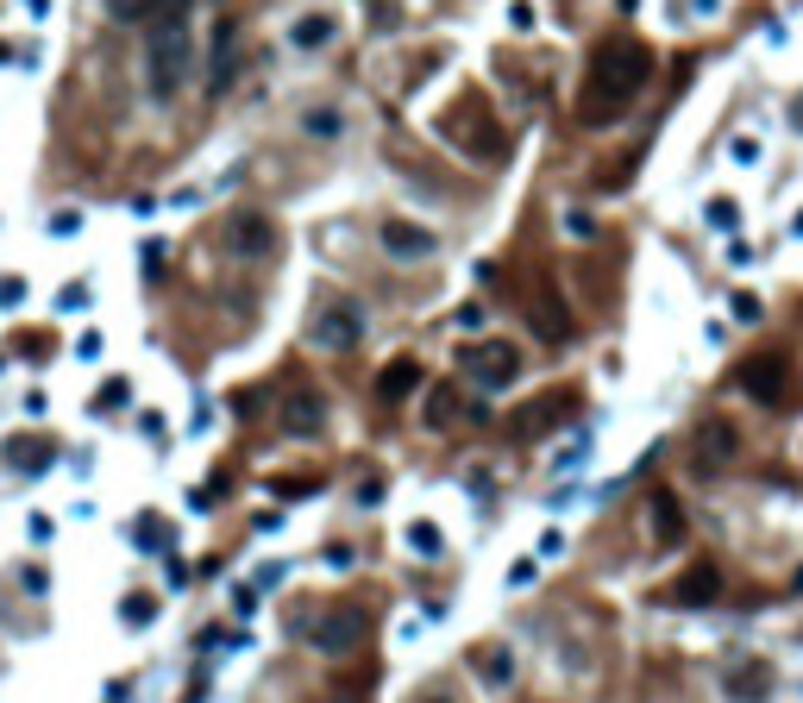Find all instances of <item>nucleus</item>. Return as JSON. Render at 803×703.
<instances>
[{"label": "nucleus", "instance_id": "obj_3", "mask_svg": "<svg viewBox=\"0 0 803 703\" xmlns=\"http://www.w3.org/2000/svg\"><path fill=\"white\" fill-rule=\"evenodd\" d=\"M741 390H747L759 408H784L791 390H798L791 358H784V352H759V358H747V365H741Z\"/></svg>", "mask_w": 803, "mask_h": 703}, {"label": "nucleus", "instance_id": "obj_18", "mask_svg": "<svg viewBox=\"0 0 803 703\" xmlns=\"http://www.w3.org/2000/svg\"><path fill=\"white\" fill-rule=\"evenodd\" d=\"M458 421V396H452V390H433V396H427V427H452Z\"/></svg>", "mask_w": 803, "mask_h": 703}, {"label": "nucleus", "instance_id": "obj_16", "mask_svg": "<svg viewBox=\"0 0 803 703\" xmlns=\"http://www.w3.org/2000/svg\"><path fill=\"white\" fill-rule=\"evenodd\" d=\"M565 402H572V396H534V402L522 408V421L508 427V433H515V440H534V433H547V427L559 421V408H565Z\"/></svg>", "mask_w": 803, "mask_h": 703}, {"label": "nucleus", "instance_id": "obj_26", "mask_svg": "<svg viewBox=\"0 0 803 703\" xmlns=\"http://www.w3.org/2000/svg\"><path fill=\"white\" fill-rule=\"evenodd\" d=\"M709 221H716V226H734V201H709Z\"/></svg>", "mask_w": 803, "mask_h": 703}, {"label": "nucleus", "instance_id": "obj_17", "mask_svg": "<svg viewBox=\"0 0 803 703\" xmlns=\"http://www.w3.org/2000/svg\"><path fill=\"white\" fill-rule=\"evenodd\" d=\"M326 38H333V13H301V20L289 25V45L296 50H321Z\"/></svg>", "mask_w": 803, "mask_h": 703}, {"label": "nucleus", "instance_id": "obj_20", "mask_svg": "<svg viewBox=\"0 0 803 703\" xmlns=\"http://www.w3.org/2000/svg\"><path fill=\"white\" fill-rule=\"evenodd\" d=\"M308 132H314V139H339V114H333V107H314V114H308Z\"/></svg>", "mask_w": 803, "mask_h": 703}, {"label": "nucleus", "instance_id": "obj_12", "mask_svg": "<svg viewBox=\"0 0 803 703\" xmlns=\"http://www.w3.org/2000/svg\"><path fill=\"white\" fill-rule=\"evenodd\" d=\"M283 427H289L296 440H314V433H321V396H314V390H296V396L283 402Z\"/></svg>", "mask_w": 803, "mask_h": 703}, {"label": "nucleus", "instance_id": "obj_8", "mask_svg": "<svg viewBox=\"0 0 803 703\" xmlns=\"http://www.w3.org/2000/svg\"><path fill=\"white\" fill-rule=\"evenodd\" d=\"M527 321H534V333H540L547 346H565V339H572V314H565V301L552 296L547 283L527 289Z\"/></svg>", "mask_w": 803, "mask_h": 703}, {"label": "nucleus", "instance_id": "obj_9", "mask_svg": "<svg viewBox=\"0 0 803 703\" xmlns=\"http://www.w3.org/2000/svg\"><path fill=\"white\" fill-rule=\"evenodd\" d=\"M458 365H471L483 383H508V377L522 371V352L508 346V339H483V346H465V352H458Z\"/></svg>", "mask_w": 803, "mask_h": 703}, {"label": "nucleus", "instance_id": "obj_15", "mask_svg": "<svg viewBox=\"0 0 803 703\" xmlns=\"http://www.w3.org/2000/svg\"><path fill=\"white\" fill-rule=\"evenodd\" d=\"M716 591H722V572H716V565L703 559V565H691V572H684V577L672 584V603H709Z\"/></svg>", "mask_w": 803, "mask_h": 703}, {"label": "nucleus", "instance_id": "obj_2", "mask_svg": "<svg viewBox=\"0 0 803 703\" xmlns=\"http://www.w3.org/2000/svg\"><path fill=\"white\" fill-rule=\"evenodd\" d=\"M195 75V32H189V13L182 0H164L151 7V32H145V88L151 100H176Z\"/></svg>", "mask_w": 803, "mask_h": 703}, {"label": "nucleus", "instance_id": "obj_7", "mask_svg": "<svg viewBox=\"0 0 803 703\" xmlns=\"http://www.w3.org/2000/svg\"><path fill=\"white\" fill-rule=\"evenodd\" d=\"M226 251H232V258H271L276 251L271 214H232V221H226Z\"/></svg>", "mask_w": 803, "mask_h": 703}, {"label": "nucleus", "instance_id": "obj_25", "mask_svg": "<svg viewBox=\"0 0 803 703\" xmlns=\"http://www.w3.org/2000/svg\"><path fill=\"white\" fill-rule=\"evenodd\" d=\"M458 326H465V333H477V326H483V308H477V301H465V308H458Z\"/></svg>", "mask_w": 803, "mask_h": 703}, {"label": "nucleus", "instance_id": "obj_29", "mask_svg": "<svg viewBox=\"0 0 803 703\" xmlns=\"http://www.w3.org/2000/svg\"><path fill=\"white\" fill-rule=\"evenodd\" d=\"M0 63H7V45H0Z\"/></svg>", "mask_w": 803, "mask_h": 703}, {"label": "nucleus", "instance_id": "obj_13", "mask_svg": "<svg viewBox=\"0 0 803 703\" xmlns=\"http://www.w3.org/2000/svg\"><path fill=\"white\" fill-rule=\"evenodd\" d=\"M647 515H652V540H659V547H678V540H684V515H678L672 490H652Z\"/></svg>", "mask_w": 803, "mask_h": 703}, {"label": "nucleus", "instance_id": "obj_5", "mask_svg": "<svg viewBox=\"0 0 803 703\" xmlns=\"http://www.w3.org/2000/svg\"><path fill=\"white\" fill-rule=\"evenodd\" d=\"M358 333H364V314H358V308H346V301L321 308V314H314V326H308V339H314V346H326V352L358 346Z\"/></svg>", "mask_w": 803, "mask_h": 703}, {"label": "nucleus", "instance_id": "obj_4", "mask_svg": "<svg viewBox=\"0 0 803 703\" xmlns=\"http://www.w3.org/2000/svg\"><path fill=\"white\" fill-rule=\"evenodd\" d=\"M691 458H697V472H728L734 458H741V433H734V421L728 415H703L697 433H691Z\"/></svg>", "mask_w": 803, "mask_h": 703}, {"label": "nucleus", "instance_id": "obj_11", "mask_svg": "<svg viewBox=\"0 0 803 703\" xmlns=\"http://www.w3.org/2000/svg\"><path fill=\"white\" fill-rule=\"evenodd\" d=\"M415 390H421V365H415V358H389L383 377H376V402H389V408H396V402L415 396Z\"/></svg>", "mask_w": 803, "mask_h": 703}, {"label": "nucleus", "instance_id": "obj_14", "mask_svg": "<svg viewBox=\"0 0 803 703\" xmlns=\"http://www.w3.org/2000/svg\"><path fill=\"white\" fill-rule=\"evenodd\" d=\"M232 45H239V20H220V32H214V70H207V88L214 95H226V82H232Z\"/></svg>", "mask_w": 803, "mask_h": 703}, {"label": "nucleus", "instance_id": "obj_1", "mask_svg": "<svg viewBox=\"0 0 803 703\" xmlns=\"http://www.w3.org/2000/svg\"><path fill=\"white\" fill-rule=\"evenodd\" d=\"M652 82V50L640 38H609L590 57V82H584V100H577V120L584 126H609L622 120L627 107L640 100V88Z\"/></svg>", "mask_w": 803, "mask_h": 703}, {"label": "nucleus", "instance_id": "obj_28", "mask_svg": "<svg viewBox=\"0 0 803 703\" xmlns=\"http://www.w3.org/2000/svg\"><path fill=\"white\" fill-rule=\"evenodd\" d=\"M326 703H351V698H326Z\"/></svg>", "mask_w": 803, "mask_h": 703}, {"label": "nucleus", "instance_id": "obj_10", "mask_svg": "<svg viewBox=\"0 0 803 703\" xmlns=\"http://www.w3.org/2000/svg\"><path fill=\"white\" fill-rule=\"evenodd\" d=\"M433 233L427 226H408V221H383V251L389 258H433Z\"/></svg>", "mask_w": 803, "mask_h": 703}, {"label": "nucleus", "instance_id": "obj_22", "mask_svg": "<svg viewBox=\"0 0 803 703\" xmlns=\"http://www.w3.org/2000/svg\"><path fill=\"white\" fill-rule=\"evenodd\" d=\"M25 301V283L20 276H0V308H20Z\"/></svg>", "mask_w": 803, "mask_h": 703}, {"label": "nucleus", "instance_id": "obj_19", "mask_svg": "<svg viewBox=\"0 0 803 703\" xmlns=\"http://www.w3.org/2000/svg\"><path fill=\"white\" fill-rule=\"evenodd\" d=\"M120 616H125V628H145V622H151V616H157V603H151V597H145V591H132V597H125V603H120Z\"/></svg>", "mask_w": 803, "mask_h": 703}, {"label": "nucleus", "instance_id": "obj_24", "mask_svg": "<svg viewBox=\"0 0 803 703\" xmlns=\"http://www.w3.org/2000/svg\"><path fill=\"white\" fill-rule=\"evenodd\" d=\"M75 226H82V214H70V207H63V214H57V221H50V233H57V239H70Z\"/></svg>", "mask_w": 803, "mask_h": 703}, {"label": "nucleus", "instance_id": "obj_23", "mask_svg": "<svg viewBox=\"0 0 803 703\" xmlns=\"http://www.w3.org/2000/svg\"><path fill=\"white\" fill-rule=\"evenodd\" d=\"M120 402H125V383H120V377H113V383H107V390H100V396H95V408H120Z\"/></svg>", "mask_w": 803, "mask_h": 703}, {"label": "nucleus", "instance_id": "obj_27", "mask_svg": "<svg viewBox=\"0 0 803 703\" xmlns=\"http://www.w3.org/2000/svg\"><path fill=\"white\" fill-rule=\"evenodd\" d=\"M421 703H452V691H427V698Z\"/></svg>", "mask_w": 803, "mask_h": 703}, {"label": "nucleus", "instance_id": "obj_6", "mask_svg": "<svg viewBox=\"0 0 803 703\" xmlns=\"http://www.w3.org/2000/svg\"><path fill=\"white\" fill-rule=\"evenodd\" d=\"M308 641L321 653H351L358 641H364V609H326L321 622L308 628Z\"/></svg>", "mask_w": 803, "mask_h": 703}, {"label": "nucleus", "instance_id": "obj_21", "mask_svg": "<svg viewBox=\"0 0 803 703\" xmlns=\"http://www.w3.org/2000/svg\"><path fill=\"white\" fill-rule=\"evenodd\" d=\"M483 678H490V684H508V678H515V659H508V653H490Z\"/></svg>", "mask_w": 803, "mask_h": 703}]
</instances>
